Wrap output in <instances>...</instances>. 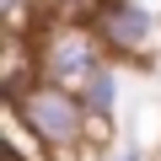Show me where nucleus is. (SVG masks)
<instances>
[{
    "mask_svg": "<svg viewBox=\"0 0 161 161\" xmlns=\"http://www.w3.org/2000/svg\"><path fill=\"white\" fill-rule=\"evenodd\" d=\"M11 118H16L38 145H48V150H70V145H80V134H86V124H92L86 108H80V97H75L70 86L43 80V75L11 97Z\"/></svg>",
    "mask_w": 161,
    "mask_h": 161,
    "instance_id": "f257e3e1",
    "label": "nucleus"
},
{
    "mask_svg": "<svg viewBox=\"0 0 161 161\" xmlns=\"http://www.w3.org/2000/svg\"><path fill=\"white\" fill-rule=\"evenodd\" d=\"M97 70H102V38H97V27H59L38 48V75L54 80V86L80 92Z\"/></svg>",
    "mask_w": 161,
    "mask_h": 161,
    "instance_id": "f03ea898",
    "label": "nucleus"
},
{
    "mask_svg": "<svg viewBox=\"0 0 161 161\" xmlns=\"http://www.w3.org/2000/svg\"><path fill=\"white\" fill-rule=\"evenodd\" d=\"M156 32H161V22H156L150 0H108L102 16H97V38L118 54H150Z\"/></svg>",
    "mask_w": 161,
    "mask_h": 161,
    "instance_id": "7ed1b4c3",
    "label": "nucleus"
},
{
    "mask_svg": "<svg viewBox=\"0 0 161 161\" xmlns=\"http://www.w3.org/2000/svg\"><path fill=\"white\" fill-rule=\"evenodd\" d=\"M75 97H80V108H86V118H92V124H108V118H113V108H118V75H113V64H102L86 86L75 92Z\"/></svg>",
    "mask_w": 161,
    "mask_h": 161,
    "instance_id": "20e7f679",
    "label": "nucleus"
},
{
    "mask_svg": "<svg viewBox=\"0 0 161 161\" xmlns=\"http://www.w3.org/2000/svg\"><path fill=\"white\" fill-rule=\"evenodd\" d=\"M113 161H145V150L129 140V145H118V150H113Z\"/></svg>",
    "mask_w": 161,
    "mask_h": 161,
    "instance_id": "39448f33",
    "label": "nucleus"
}]
</instances>
